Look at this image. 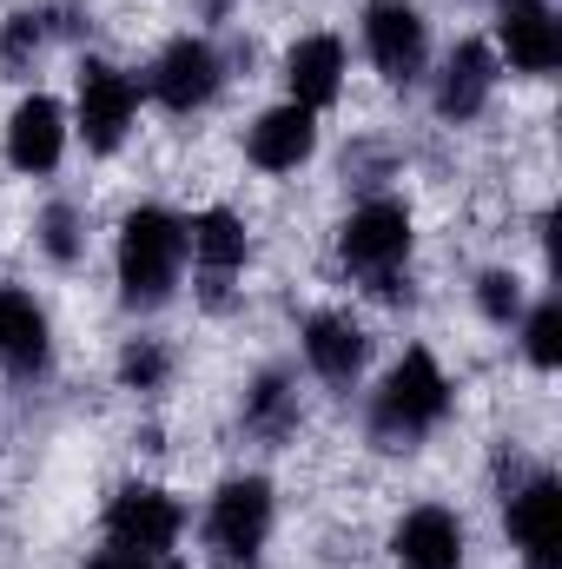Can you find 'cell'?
<instances>
[{
  "label": "cell",
  "mask_w": 562,
  "mask_h": 569,
  "mask_svg": "<svg viewBox=\"0 0 562 569\" xmlns=\"http://www.w3.org/2000/svg\"><path fill=\"white\" fill-rule=\"evenodd\" d=\"M87 569H152V563H145V557H133V550H120V543H113V550H100V557H93Z\"/></svg>",
  "instance_id": "cell-25"
},
{
  "label": "cell",
  "mask_w": 562,
  "mask_h": 569,
  "mask_svg": "<svg viewBox=\"0 0 562 569\" xmlns=\"http://www.w3.org/2000/svg\"><path fill=\"white\" fill-rule=\"evenodd\" d=\"M510 537L530 569H562V483L550 470L523 477L510 497Z\"/></svg>",
  "instance_id": "cell-8"
},
{
  "label": "cell",
  "mask_w": 562,
  "mask_h": 569,
  "mask_svg": "<svg viewBox=\"0 0 562 569\" xmlns=\"http://www.w3.org/2000/svg\"><path fill=\"white\" fill-rule=\"evenodd\" d=\"M284 80H291V107H304V113L331 107L338 87H344V47H338L331 33H304V40L284 53Z\"/></svg>",
  "instance_id": "cell-16"
},
{
  "label": "cell",
  "mask_w": 562,
  "mask_h": 569,
  "mask_svg": "<svg viewBox=\"0 0 562 569\" xmlns=\"http://www.w3.org/2000/svg\"><path fill=\"white\" fill-rule=\"evenodd\" d=\"M165 569H185V563H165Z\"/></svg>",
  "instance_id": "cell-26"
},
{
  "label": "cell",
  "mask_w": 562,
  "mask_h": 569,
  "mask_svg": "<svg viewBox=\"0 0 562 569\" xmlns=\"http://www.w3.org/2000/svg\"><path fill=\"white\" fill-rule=\"evenodd\" d=\"M245 430L265 437V443H279V437L298 430V391H291L284 371H265V378L245 391Z\"/></svg>",
  "instance_id": "cell-19"
},
{
  "label": "cell",
  "mask_w": 562,
  "mask_h": 569,
  "mask_svg": "<svg viewBox=\"0 0 562 569\" xmlns=\"http://www.w3.org/2000/svg\"><path fill=\"white\" fill-rule=\"evenodd\" d=\"M185 252L199 259L205 305H225V284L239 279V266H245V226H239L225 206H212V212H199V219L185 226Z\"/></svg>",
  "instance_id": "cell-10"
},
{
  "label": "cell",
  "mask_w": 562,
  "mask_h": 569,
  "mask_svg": "<svg viewBox=\"0 0 562 569\" xmlns=\"http://www.w3.org/2000/svg\"><path fill=\"white\" fill-rule=\"evenodd\" d=\"M364 351H371V338H364L351 318H338V311H318V318L304 325V365H311L324 385H351V378L364 371Z\"/></svg>",
  "instance_id": "cell-17"
},
{
  "label": "cell",
  "mask_w": 562,
  "mask_h": 569,
  "mask_svg": "<svg viewBox=\"0 0 562 569\" xmlns=\"http://www.w3.org/2000/svg\"><path fill=\"white\" fill-rule=\"evenodd\" d=\"M338 252H344L351 272H364V279H391V272L411 259V212H404L398 199H364V206L344 219Z\"/></svg>",
  "instance_id": "cell-4"
},
{
  "label": "cell",
  "mask_w": 562,
  "mask_h": 569,
  "mask_svg": "<svg viewBox=\"0 0 562 569\" xmlns=\"http://www.w3.org/2000/svg\"><path fill=\"white\" fill-rule=\"evenodd\" d=\"M311 146H318V120L304 107H291V100L272 107V113H259V127L245 133V152H252L259 172H298L311 159Z\"/></svg>",
  "instance_id": "cell-15"
},
{
  "label": "cell",
  "mask_w": 562,
  "mask_h": 569,
  "mask_svg": "<svg viewBox=\"0 0 562 569\" xmlns=\"http://www.w3.org/2000/svg\"><path fill=\"white\" fill-rule=\"evenodd\" d=\"M40 246H47V259H53V266H73V259H80V246H87L80 212H73V206H47V212H40Z\"/></svg>",
  "instance_id": "cell-22"
},
{
  "label": "cell",
  "mask_w": 562,
  "mask_h": 569,
  "mask_svg": "<svg viewBox=\"0 0 562 569\" xmlns=\"http://www.w3.org/2000/svg\"><path fill=\"white\" fill-rule=\"evenodd\" d=\"M47 311L27 291H0V365L13 378H40L47 371Z\"/></svg>",
  "instance_id": "cell-18"
},
{
  "label": "cell",
  "mask_w": 562,
  "mask_h": 569,
  "mask_svg": "<svg viewBox=\"0 0 562 569\" xmlns=\"http://www.w3.org/2000/svg\"><path fill=\"white\" fill-rule=\"evenodd\" d=\"M496 47L516 73H556L562 60V27L543 0H510L503 7V27H496Z\"/></svg>",
  "instance_id": "cell-12"
},
{
  "label": "cell",
  "mask_w": 562,
  "mask_h": 569,
  "mask_svg": "<svg viewBox=\"0 0 562 569\" xmlns=\"http://www.w3.org/2000/svg\"><path fill=\"white\" fill-rule=\"evenodd\" d=\"M391 557L398 569H463V523L443 503H423L391 530Z\"/></svg>",
  "instance_id": "cell-13"
},
{
  "label": "cell",
  "mask_w": 562,
  "mask_h": 569,
  "mask_svg": "<svg viewBox=\"0 0 562 569\" xmlns=\"http://www.w3.org/2000/svg\"><path fill=\"white\" fill-rule=\"evenodd\" d=\"M152 93H159V107H172V113H199L212 93H219V53H212V40H172L165 53H159V67H152Z\"/></svg>",
  "instance_id": "cell-9"
},
{
  "label": "cell",
  "mask_w": 562,
  "mask_h": 569,
  "mask_svg": "<svg viewBox=\"0 0 562 569\" xmlns=\"http://www.w3.org/2000/svg\"><path fill=\"white\" fill-rule=\"evenodd\" d=\"M490 93H496V53L483 47V40H463L450 60H443V80H436V113L443 120H476L483 107H490Z\"/></svg>",
  "instance_id": "cell-14"
},
{
  "label": "cell",
  "mask_w": 562,
  "mask_h": 569,
  "mask_svg": "<svg viewBox=\"0 0 562 569\" xmlns=\"http://www.w3.org/2000/svg\"><path fill=\"white\" fill-rule=\"evenodd\" d=\"M476 305H483L490 325L523 318V279H516V272H483V279H476Z\"/></svg>",
  "instance_id": "cell-23"
},
{
  "label": "cell",
  "mask_w": 562,
  "mask_h": 569,
  "mask_svg": "<svg viewBox=\"0 0 562 569\" xmlns=\"http://www.w3.org/2000/svg\"><path fill=\"white\" fill-rule=\"evenodd\" d=\"M443 411H450V378L436 371L430 351H404V358L391 365V378L378 385L371 437H378L384 450H411L418 437H430V430L443 425Z\"/></svg>",
  "instance_id": "cell-2"
},
{
  "label": "cell",
  "mask_w": 562,
  "mask_h": 569,
  "mask_svg": "<svg viewBox=\"0 0 562 569\" xmlns=\"http://www.w3.org/2000/svg\"><path fill=\"white\" fill-rule=\"evenodd\" d=\"M205 537H212V557L225 569H259V550L272 537V483L265 477L219 483L212 517H205Z\"/></svg>",
  "instance_id": "cell-3"
},
{
  "label": "cell",
  "mask_w": 562,
  "mask_h": 569,
  "mask_svg": "<svg viewBox=\"0 0 562 569\" xmlns=\"http://www.w3.org/2000/svg\"><path fill=\"white\" fill-rule=\"evenodd\" d=\"M179 503L159 490V483H127L120 497H113V510H107V537L120 543V550H133V557H165L172 543H179Z\"/></svg>",
  "instance_id": "cell-7"
},
{
  "label": "cell",
  "mask_w": 562,
  "mask_h": 569,
  "mask_svg": "<svg viewBox=\"0 0 562 569\" xmlns=\"http://www.w3.org/2000/svg\"><path fill=\"white\" fill-rule=\"evenodd\" d=\"M40 33H47V27H40V13H13V20H7V40H0V60H7V67H20V60L40 47Z\"/></svg>",
  "instance_id": "cell-24"
},
{
  "label": "cell",
  "mask_w": 562,
  "mask_h": 569,
  "mask_svg": "<svg viewBox=\"0 0 562 569\" xmlns=\"http://www.w3.org/2000/svg\"><path fill=\"white\" fill-rule=\"evenodd\" d=\"M165 371H172V358H165V345H152V338H133V345L120 351V385H127V391H159Z\"/></svg>",
  "instance_id": "cell-21"
},
{
  "label": "cell",
  "mask_w": 562,
  "mask_h": 569,
  "mask_svg": "<svg viewBox=\"0 0 562 569\" xmlns=\"http://www.w3.org/2000/svg\"><path fill=\"white\" fill-rule=\"evenodd\" d=\"M185 266V219L165 206H133L120 226V298L133 311H159Z\"/></svg>",
  "instance_id": "cell-1"
},
{
  "label": "cell",
  "mask_w": 562,
  "mask_h": 569,
  "mask_svg": "<svg viewBox=\"0 0 562 569\" xmlns=\"http://www.w3.org/2000/svg\"><path fill=\"white\" fill-rule=\"evenodd\" d=\"M133 107H140V93H133V80H127L120 67H107V60H87V67H80L73 120H80V133H87L93 152H113V146L127 140Z\"/></svg>",
  "instance_id": "cell-6"
},
{
  "label": "cell",
  "mask_w": 562,
  "mask_h": 569,
  "mask_svg": "<svg viewBox=\"0 0 562 569\" xmlns=\"http://www.w3.org/2000/svg\"><path fill=\"white\" fill-rule=\"evenodd\" d=\"M503 7H510V0H503Z\"/></svg>",
  "instance_id": "cell-27"
},
{
  "label": "cell",
  "mask_w": 562,
  "mask_h": 569,
  "mask_svg": "<svg viewBox=\"0 0 562 569\" xmlns=\"http://www.w3.org/2000/svg\"><path fill=\"white\" fill-rule=\"evenodd\" d=\"M523 351H530L536 371H556L562 365V305L556 298H543V305L523 318Z\"/></svg>",
  "instance_id": "cell-20"
},
{
  "label": "cell",
  "mask_w": 562,
  "mask_h": 569,
  "mask_svg": "<svg viewBox=\"0 0 562 569\" xmlns=\"http://www.w3.org/2000/svg\"><path fill=\"white\" fill-rule=\"evenodd\" d=\"M364 53L371 67L391 80V87H411L430 60V33H423V13L411 0H371L364 7Z\"/></svg>",
  "instance_id": "cell-5"
},
{
  "label": "cell",
  "mask_w": 562,
  "mask_h": 569,
  "mask_svg": "<svg viewBox=\"0 0 562 569\" xmlns=\"http://www.w3.org/2000/svg\"><path fill=\"white\" fill-rule=\"evenodd\" d=\"M60 152H67V113H60V100L27 93L13 107V120H7V159H13V172H53Z\"/></svg>",
  "instance_id": "cell-11"
}]
</instances>
